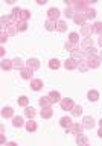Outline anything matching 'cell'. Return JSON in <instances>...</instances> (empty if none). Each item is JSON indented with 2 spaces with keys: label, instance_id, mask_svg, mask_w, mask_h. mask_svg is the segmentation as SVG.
Instances as JSON below:
<instances>
[{
  "label": "cell",
  "instance_id": "1",
  "mask_svg": "<svg viewBox=\"0 0 102 146\" xmlns=\"http://www.w3.org/2000/svg\"><path fill=\"white\" fill-rule=\"evenodd\" d=\"M82 129H84V125H79V123H73V125L67 129V132H70V134H75V135H79V134H82Z\"/></svg>",
  "mask_w": 102,
  "mask_h": 146
},
{
  "label": "cell",
  "instance_id": "2",
  "mask_svg": "<svg viewBox=\"0 0 102 146\" xmlns=\"http://www.w3.org/2000/svg\"><path fill=\"white\" fill-rule=\"evenodd\" d=\"M85 61H87V64H89L90 68H98L99 64H101V58H98V56L95 55V56H89Z\"/></svg>",
  "mask_w": 102,
  "mask_h": 146
},
{
  "label": "cell",
  "instance_id": "3",
  "mask_svg": "<svg viewBox=\"0 0 102 146\" xmlns=\"http://www.w3.org/2000/svg\"><path fill=\"white\" fill-rule=\"evenodd\" d=\"M93 32H95V27L91 25H84L81 29V34H82V36H85V38H91V34H93Z\"/></svg>",
  "mask_w": 102,
  "mask_h": 146
},
{
  "label": "cell",
  "instance_id": "4",
  "mask_svg": "<svg viewBox=\"0 0 102 146\" xmlns=\"http://www.w3.org/2000/svg\"><path fill=\"white\" fill-rule=\"evenodd\" d=\"M20 75H21L23 79H31L32 81V78H34V70L29 67H25L23 70H20Z\"/></svg>",
  "mask_w": 102,
  "mask_h": 146
},
{
  "label": "cell",
  "instance_id": "5",
  "mask_svg": "<svg viewBox=\"0 0 102 146\" xmlns=\"http://www.w3.org/2000/svg\"><path fill=\"white\" fill-rule=\"evenodd\" d=\"M58 17H59V11L57 8H50L47 11V20L55 21V20H58Z\"/></svg>",
  "mask_w": 102,
  "mask_h": 146
},
{
  "label": "cell",
  "instance_id": "6",
  "mask_svg": "<svg viewBox=\"0 0 102 146\" xmlns=\"http://www.w3.org/2000/svg\"><path fill=\"white\" fill-rule=\"evenodd\" d=\"M73 107H75V104H73V100L72 99H63L61 100V108L63 110H73Z\"/></svg>",
  "mask_w": 102,
  "mask_h": 146
},
{
  "label": "cell",
  "instance_id": "7",
  "mask_svg": "<svg viewBox=\"0 0 102 146\" xmlns=\"http://www.w3.org/2000/svg\"><path fill=\"white\" fill-rule=\"evenodd\" d=\"M82 125H84V128H87V129H91V128L95 126V120H93V117H90V116H85L84 119H82Z\"/></svg>",
  "mask_w": 102,
  "mask_h": 146
},
{
  "label": "cell",
  "instance_id": "8",
  "mask_svg": "<svg viewBox=\"0 0 102 146\" xmlns=\"http://www.w3.org/2000/svg\"><path fill=\"white\" fill-rule=\"evenodd\" d=\"M87 56V53H85V50H73L72 52V59H84Z\"/></svg>",
  "mask_w": 102,
  "mask_h": 146
},
{
  "label": "cell",
  "instance_id": "9",
  "mask_svg": "<svg viewBox=\"0 0 102 146\" xmlns=\"http://www.w3.org/2000/svg\"><path fill=\"white\" fill-rule=\"evenodd\" d=\"M31 88L35 90V91L41 90V88H43V81H41V79H32L31 81Z\"/></svg>",
  "mask_w": 102,
  "mask_h": 146
},
{
  "label": "cell",
  "instance_id": "10",
  "mask_svg": "<svg viewBox=\"0 0 102 146\" xmlns=\"http://www.w3.org/2000/svg\"><path fill=\"white\" fill-rule=\"evenodd\" d=\"M64 67L67 68V70H75V68H78V62L75 61V59H67L66 62H64Z\"/></svg>",
  "mask_w": 102,
  "mask_h": 146
},
{
  "label": "cell",
  "instance_id": "11",
  "mask_svg": "<svg viewBox=\"0 0 102 146\" xmlns=\"http://www.w3.org/2000/svg\"><path fill=\"white\" fill-rule=\"evenodd\" d=\"M26 67L32 68V70H37V68L40 67V61H38V59H35V58H32V59H29V61L26 62Z\"/></svg>",
  "mask_w": 102,
  "mask_h": 146
},
{
  "label": "cell",
  "instance_id": "12",
  "mask_svg": "<svg viewBox=\"0 0 102 146\" xmlns=\"http://www.w3.org/2000/svg\"><path fill=\"white\" fill-rule=\"evenodd\" d=\"M59 125L69 129V128L73 125V122H72V119H70V117H61V120H59Z\"/></svg>",
  "mask_w": 102,
  "mask_h": 146
},
{
  "label": "cell",
  "instance_id": "13",
  "mask_svg": "<svg viewBox=\"0 0 102 146\" xmlns=\"http://www.w3.org/2000/svg\"><path fill=\"white\" fill-rule=\"evenodd\" d=\"M87 20L84 14H76L75 17H73V21L76 23V25H81V26H84V21Z\"/></svg>",
  "mask_w": 102,
  "mask_h": 146
},
{
  "label": "cell",
  "instance_id": "14",
  "mask_svg": "<svg viewBox=\"0 0 102 146\" xmlns=\"http://www.w3.org/2000/svg\"><path fill=\"white\" fill-rule=\"evenodd\" d=\"M47 98L50 99V102H52V104H53V102H59V100H61V96H59L58 91H50Z\"/></svg>",
  "mask_w": 102,
  "mask_h": 146
},
{
  "label": "cell",
  "instance_id": "15",
  "mask_svg": "<svg viewBox=\"0 0 102 146\" xmlns=\"http://www.w3.org/2000/svg\"><path fill=\"white\" fill-rule=\"evenodd\" d=\"M87 98H89V100H91V102H96V100L99 99V93L96 90H90L89 93H87Z\"/></svg>",
  "mask_w": 102,
  "mask_h": 146
},
{
  "label": "cell",
  "instance_id": "16",
  "mask_svg": "<svg viewBox=\"0 0 102 146\" xmlns=\"http://www.w3.org/2000/svg\"><path fill=\"white\" fill-rule=\"evenodd\" d=\"M12 125L15 128H21L23 125H25V122H23V117L21 116H15L12 119Z\"/></svg>",
  "mask_w": 102,
  "mask_h": 146
},
{
  "label": "cell",
  "instance_id": "17",
  "mask_svg": "<svg viewBox=\"0 0 102 146\" xmlns=\"http://www.w3.org/2000/svg\"><path fill=\"white\" fill-rule=\"evenodd\" d=\"M35 114H37V113H35V110L32 108V107H27V108L25 110V116L29 119V120H32V119L35 117Z\"/></svg>",
  "mask_w": 102,
  "mask_h": 146
},
{
  "label": "cell",
  "instance_id": "18",
  "mask_svg": "<svg viewBox=\"0 0 102 146\" xmlns=\"http://www.w3.org/2000/svg\"><path fill=\"white\" fill-rule=\"evenodd\" d=\"M2 116L6 117V119H8V117H12V116H14V110H12L11 107H5V108L2 110Z\"/></svg>",
  "mask_w": 102,
  "mask_h": 146
},
{
  "label": "cell",
  "instance_id": "19",
  "mask_svg": "<svg viewBox=\"0 0 102 146\" xmlns=\"http://www.w3.org/2000/svg\"><path fill=\"white\" fill-rule=\"evenodd\" d=\"M12 64H14V68H15V70H23V68H25V64H23V61L18 58L12 59Z\"/></svg>",
  "mask_w": 102,
  "mask_h": 146
},
{
  "label": "cell",
  "instance_id": "20",
  "mask_svg": "<svg viewBox=\"0 0 102 146\" xmlns=\"http://www.w3.org/2000/svg\"><path fill=\"white\" fill-rule=\"evenodd\" d=\"M38 104H40L43 108H50V105H52V102H50V99H49V98H40Z\"/></svg>",
  "mask_w": 102,
  "mask_h": 146
},
{
  "label": "cell",
  "instance_id": "21",
  "mask_svg": "<svg viewBox=\"0 0 102 146\" xmlns=\"http://www.w3.org/2000/svg\"><path fill=\"white\" fill-rule=\"evenodd\" d=\"M81 47H82V49H85V50L91 49V47H93V40H91V38H85L84 41H82Z\"/></svg>",
  "mask_w": 102,
  "mask_h": 146
},
{
  "label": "cell",
  "instance_id": "22",
  "mask_svg": "<svg viewBox=\"0 0 102 146\" xmlns=\"http://www.w3.org/2000/svg\"><path fill=\"white\" fill-rule=\"evenodd\" d=\"M26 129L29 131V132H34L35 129H37V122L32 119V120H29V122H26Z\"/></svg>",
  "mask_w": 102,
  "mask_h": 146
},
{
  "label": "cell",
  "instance_id": "23",
  "mask_svg": "<svg viewBox=\"0 0 102 146\" xmlns=\"http://www.w3.org/2000/svg\"><path fill=\"white\" fill-rule=\"evenodd\" d=\"M2 68H3V70H11V68H14L12 61H9V59H3V61H2Z\"/></svg>",
  "mask_w": 102,
  "mask_h": 146
},
{
  "label": "cell",
  "instance_id": "24",
  "mask_svg": "<svg viewBox=\"0 0 102 146\" xmlns=\"http://www.w3.org/2000/svg\"><path fill=\"white\" fill-rule=\"evenodd\" d=\"M76 143L79 145V146H85V145H87V137H85L84 134L76 135Z\"/></svg>",
  "mask_w": 102,
  "mask_h": 146
},
{
  "label": "cell",
  "instance_id": "25",
  "mask_svg": "<svg viewBox=\"0 0 102 146\" xmlns=\"http://www.w3.org/2000/svg\"><path fill=\"white\" fill-rule=\"evenodd\" d=\"M40 114H41V117H43V119H49V117H52L53 111H52V108H44Z\"/></svg>",
  "mask_w": 102,
  "mask_h": 146
},
{
  "label": "cell",
  "instance_id": "26",
  "mask_svg": "<svg viewBox=\"0 0 102 146\" xmlns=\"http://www.w3.org/2000/svg\"><path fill=\"white\" fill-rule=\"evenodd\" d=\"M59 66H61V64H59L58 59H50V61H49V67L52 68V70H58Z\"/></svg>",
  "mask_w": 102,
  "mask_h": 146
},
{
  "label": "cell",
  "instance_id": "27",
  "mask_svg": "<svg viewBox=\"0 0 102 146\" xmlns=\"http://www.w3.org/2000/svg\"><path fill=\"white\" fill-rule=\"evenodd\" d=\"M44 26H46V29H47V31H55V29H57V25H55V21H52V20H46Z\"/></svg>",
  "mask_w": 102,
  "mask_h": 146
},
{
  "label": "cell",
  "instance_id": "28",
  "mask_svg": "<svg viewBox=\"0 0 102 146\" xmlns=\"http://www.w3.org/2000/svg\"><path fill=\"white\" fill-rule=\"evenodd\" d=\"M78 68H79V72H82V73H84V72H87V70H89V64H87V61H79V64H78Z\"/></svg>",
  "mask_w": 102,
  "mask_h": 146
},
{
  "label": "cell",
  "instance_id": "29",
  "mask_svg": "<svg viewBox=\"0 0 102 146\" xmlns=\"http://www.w3.org/2000/svg\"><path fill=\"white\" fill-rule=\"evenodd\" d=\"M66 29H67V23H66V21L61 20V21L57 23V31H58V32H64Z\"/></svg>",
  "mask_w": 102,
  "mask_h": 146
},
{
  "label": "cell",
  "instance_id": "30",
  "mask_svg": "<svg viewBox=\"0 0 102 146\" xmlns=\"http://www.w3.org/2000/svg\"><path fill=\"white\" fill-rule=\"evenodd\" d=\"M69 40H70V43H73V44H78V40H79V35H78L76 32H72V34L69 35Z\"/></svg>",
  "mask_w": 102,
  "mask_h": 146
},
{
  "label": "cell",
  "instance_id": "31",
  "mask_svg": "<svg viewBox=\"0 0 102 146\" xmlns=\"http://www.w3.org/2000/svg\"><path fill=\"white\" fill-rule=\"evenodd\" d=\"M72 114H73V116H81V114H82L81 105H75V107H73V110H72Z\"/></svg>",
  "mask_w": 102,
  "mask_h": 146
},
{
  "label": "cell",
  "instance_id": "32",
  "mask_svg": "<svg viewBox=\"0 0 102 146\" xmlns=\"http://www.w3.org/2000/svg\"><path fill=\"white\" fill-rule=\"evenodd\" d=\"M84 15H85L87 20H91V18H95V17H96V11H95V9H89V11H87Z\"/></svg>",
  "mask_w": 102,
  "mask_h": 146
},
{
  "label": "cell",
  "instance_id": "33",
  "mask_svg": "<svg viewBox=\"0 0 102 146\" xmlns=\"http://www.w3.org/2000/svg\"><path fill=\"white\" fill-rule=\"evenodd\" d=\"M29 17H31V12L27 11V9H23L21 11V21H26Z\"/></svg>",
  "mask_w": 102,
  "mask_h": 146
},
{
  "label": "cell",
  "instance_id": "34",
  "mask_svg": "<svg viewBox=\"0 0 102 146\" xmlns=\"http://www.w3.org/2000/svg\"><path fill=\"white\" fill-rule=\"evenodd\" d=\"M17 29H18V31H21V32H23V31H26V29H27L26 21H18V23H17Z\"/></svg>",
  "mask_w": 102,
  "mask_h": 146
},
{
  "label": "cell",
  "instance_id": "35",
  "mask_svg": "<svg viewBox=\"0 0 102 146\" xmlns=\"http://www.w3.org/2000/svg\"><path fill=\"white\" fill-rule=\"evenodd\" d=\"M27 102H29V100H27V98H26V96H21V98L18 99V105H20V107H26V105H27Z\"/></svg>",
  "mask_w": 102,
  "mask_h": 146
},
{
  "label": "cell",
  "instance_id": "36",
  "mask_svg": "<svg viewBox=\"0 0 102 146\" xmlns=\"http://www.w3.org/2000/svg\"><path fill=\"white\" fill-rule=\"evenodd\" d=\"M93 27H95V32H98V34H101V35H102V23H101V21L95 23Z\"/></svg>",
  "mask_w": 102,
  "mask_h": 146
},
{
  "label": "cell",
  "instance_id": "37",
  "mask_svg": "<svg viewBox=\"0 0 102 146\" xmlns=\"http://www.w3.org/2000/svg\"><path fill=\"white\" fill-rule=\"evenodd\" d=\"M73 12H75V11H73L72 8H66V12H64V14H66L67 18H73V17H75V14H73Z\"/></svg>",
  "mask_w": 102,
  "mask_h": 146
},
{
  "label": "cell",
  "instance_id": "38",
  "mask_svg": "<svg viewBox=\"0 0 102 146\" xmlns=\"http://www.w3.org/2000/svg\"><path fill=\"white\" fill-rule=\"evenodd\" d=\"M66 49L70 50V52H73V50H76V44H73V43L69 41V43H66Z\"/></svg>",
  "mask_w": 102,
  "mask_h": 146
},
{
  "label": "cell",
  "instance_id": "39",
  "mask_svg": "<svg viewBox=\"0 0 102 146\" xmlns=\"http://www.w3.org/2000/svg\"><path fill=\"white\" fill-rule=\"evenodd\" d=\"M6 38H8V34H5V31L2 29V38H0V41H2V43H5V41H6Z\"/></svg>",
  "mask_w": 102,
  "mask_h": 146
},
{
  "label": "cell",
  "instance_id": "40",
  "mask_svg": "<svg viewBox=\"0 0 102 146\" xmlns=\"http://www.w3.org/2000/svg\"><path fill=\"white\" fill-rule=\"evenodd\" d=\"M6 146H17V143H14V141H11V143H8Z\"/></svg>",
  "mask_w": 102,
  "mask_h": 146
},
{
  "label": "cell",
  "instance_id": "41",
  "mask_svg": "<svg viewBox=\"0 0 102 146\" xmlns=\"http://www.w3.org/2000/svg\"><path fill=\"white\" fill-rule=\"evenodd\" d=\"M98 134H99V137H102V126H101V129H99V132H98Z\"/></svg>",
  "mask_w": 102,
  "mask_h": 146
},
{
  "label": "cell",
  "instance_id": "42",
  "mask_svg": "<svg viewBox=\"0 0 102 146\" xmlns=\"http://www.w3.org/2000/svg\"><path fill=\"white\" fill-rule=\"evenodd\" d=\"M99 44L102 46V36H101V38H99Z\"/></svg>",
  "mask_w": 102,
  "mask_h": 146
},
{
  "label": "cell",
  "instance_id": "43",
  "mask_svg": "<svg viewBox=\"0 0 102 146\" xmlns=\"http://www.w3.org/2000/svg\"><path fill=\"white\" fill-rule=\"evenodd\" d=\"M99 125H101V126H102V119H101V120H99Z\"/></svg>",
  "mask_w": 102,
  "mask_h": 146
},
{
  "label": "cell",
  "instance_id": "44",
  "mask_svg": "<svg viewBox=\"0 0 102 146\" xmlns=\"http://www.w3.org/2000/svg\"><path fill=\"white\" fill-rule=\"evenodd\" d=\"M101 58H102V52H101Z\"/></svg>",
  "mask_w": 102,
  "mask_h": 146
},
{
  "label": "cell",
  "instance_id": "45",
  "mask_svg": "<svg viewBox=\"0 0 102 146\" xmlns=\"http://www.w3.org/2000/svg\"><path fill=\"white\" fill-rule=\"evenodd\" d=\"M85 146H90V145H85Z\"/></svg>",
  "mask_w": 102,
  "mask_h": 146
}]
</instances>
